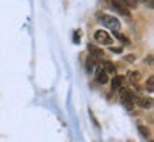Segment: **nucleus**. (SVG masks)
<instances>
[{
	"mask_svg": "<svg viewBox=\"0 0 154 142\" xmlns=\"http://www.w3.org/2000/svg\"><path fill=\"white\" fill-rule=\"evenodd\" d=\"M99 19H100L99 22L101 23L103 26H106L107 28H110L111 31H119V30H120L121 24L114 16H110V14H101Z\"/></svg>",
	"mask_w": 154,
	"mask_h": 142,
	"instance_id": "nucleus-1",
	"label": "nucleus"
},
{
	"mask_svg": "<svg viewBox=\"0 0 154 142\" xmlns=\"http://www.w3.org/2000/svg\"><path fill=\"white\" fill-rule=\"evenodd\" d=\"M120 98H121V102L126 105L128 109L133 108V104H134V101H136V97H134V93H133L131 90L123 88L120 93Z\"/></svg>",
	"mask_w": 154,
	"mask_h": 142,
	"instance_id": "nucleus-2",
	"label": "nucleus"
},
{
	"mask_svg": "<svg viewBox=\"0 0 154 142\" xmlns=\"http://www.w3.org/2000/svg\"><path fill=\"white\" fill-rule=\"evenodd\" d=\"M94 40L100 44H106V46H110L113 43V38L110 37V34L107 33L106 30H96L94 33Z\"/></svg>",
	"mask_w": 154,
	"mask_h": 142,
	"instance_id": "nucleus-3",
	"label": "nucleus"
},
{
	"mask_svg": "<svg viewBox=\"0 0 154 142\" xmlns=\"http://www.w3.org/2000/svg\"><path fill=\"white\" fill-rule=\"evenodd\" d=\"M109 4H110L111 9H113L114 11H117L119 14H121V16H126V17H130V11H128V9H127V7H124L120 1H117V0H109Z\"/></svg>",
	"mask_w": 154,
	"mask_h": 142,
	"instance_id": "nucleus-4",
	"label": "nucleus"
},
{
	"mask_svg": "<svg viewBox=\"0 0 154 142\" xmlns=\"http://www.w3.org/2000/svg\"><path fill=\"white\" fill-rule=\"evenodd\" d=\"M123 85H124V77L123 75L113 77V81H111V90L113 91H117V90L123 88Z\"/></svg>",
	"mask_w": 154,
	"mask_h": 142,
	"instance_id": "nucleus-5",
	"label": "nucleus"
},
{
	"mask_svg": "<svg viewBox=\"0 0 154 142\" xmlns=\"http://www.w3.org/2000/svg\"><path fill=\"white\" fill-rule=\"evenodd\" d=\"M96 81L99 84H106L109 81V77H107V74L104 72L103 68H97V71H96Z\"/></svg>",
	"mask_w": 154,
	"mask_h": 142,
	"instance_id": "nucleus-6",
	"label": "nucleus"
},
{
	"mask_svg": "<svg viewBox=\"0 0 154 142\" xmlns=\"http://www.w3.org/2000/svg\"><path fill=\"white\" fill-rule=\"evenodd\" d=\"M137 104L141 107V108L144 109H149L153 107V99L151 98H146V97H140V98H137Z\"/></svg>",
	"mask_w": 154,
	"mask_h": 142,
	"instance_id": "nucleus-7",
	"label": "nucleus"
},
{
	"mask_svg": "<svg viewBox=\"0 0 154 142\" xmlns=\"http://www.w3.org/2000/svg\"><path fill=\"white\" fill-rule=\"evenodd\" d=\"M88 50H90V55L93 57L94 60H97V58H101L103 57V50L101 49H97V47H94V46H90L88 44Z\"/></svg>",
	"mask_w": 154,
	"mask_h": 142,
	"instance_id": "nucleus-8",
	"label": "nucleus"
},
{
	"mask_svg": "<svg viewBox=\"0 0 154 142\" xmlns=\"http://www.w3.org/2000/svg\"><path fill=\"white\" fill-rule=\"evenodd\" d=\"M128 81L131 82L133 85H137L140 81V72L138 71H130L128 72Z\"/></svg>",
	"mask_w": 154,
	"mask_h": 142,
	"instance_id": "nucleus-9",
	"label": "nucleus"
},
{
	"mask_svg": "<svg viewBox=\"0 0 154 142\" xmlns=\"http://www.w3.org/2000/svg\"><path fill=\"white\" fill-rule=\"evenodd\" d=\"M103 70H104V72L109 75V74H113L116 71V67L113 66V63H110V61H106L104 64H103Z\"/></svg>",
	"mask_w": 154,
	"mask_h": 142,
	"instance_id": "nucleus-10",
	"label": "nucleus"
},
{
	"mask_svg": "<svg viewBox=\"0 0 154 142\" xmlns=\"http://www.w3.org/2000/svg\"><path fill=\"white\" fill-rule=\"evenodd\" d=\"M146 90L149 91V93H153L154 91V77L150 75L147 78V81H146Z\"/></svg>",
	"mask_w": 154,
	"mask_h": 142,
	"instance_id": "nucleus-11",
	"label": "nucleus"
},
{
	"mask_svg": "<svg viewBox=\"0 0 154 142\" xmlns=\"http://www.w3.org/2000/svg\"><path fill=\"white\" fill-rule=\"evenodd\" d=\"M86 66H87V71H93L94 70V66H96V60H94L93 57L90 55L86 61Z\"/></svg>",
	"mask_w": 154,
	"mask_h": 142,
	"instance_id": "nucleus-12",
	"label": "nucleus"
},
{
	"mask_svg": "<svg viewBox=\"0 0 154 142\" xmlns=\"http://www.w3.org/2000/svg\"><path fill=\"white\" fill-rule=\"evenodd\" d=\"M138 132H140V134H141L144 138H149V137H150L149 129H147L146 126H143V125H138Z\"/></svg>",
	"mask_w": 154,
	"mask_h": 142,
	"instance_id": "nucleus-13",
	"label": "nucleus"
},
{
	"mask_svg": "<svg viewBox=\"0 0 154 142\" xmlns=\"http://www.w3.org/2000/svg\"><path fill=\"white\" fill-rule=\"evenodd\" d=\"M111 51H114V53H121V49H117V47H111Z\"/></svg>",
	"mask_w": 154,
	"mask_h": 142,
	"instance_id": "nucleus-14",
	"label": "nucleus"
},
{
	"mask_svg": "<svg viewBox=\"0 0 154 142\" xmlns=\"http://www.w3.org/2000/svg\"><path fill=\"white\" fill-rule=\"evenodd\" d=\"M79 40H80V38H79ZM74 43L77 44V33H74Z\"/></svg>",
	"mask_w": 154,
	"mask_h": 142,
	"instance_id": "nucleus-15",
	"label": "nucleus"
}]
</instances>
